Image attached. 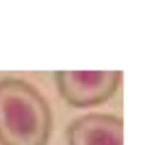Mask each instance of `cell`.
Listing matches in <instances>:
<instances>
[{"label":"cell","mask_w":145,"mask_h":145,"mask_svg":"<svg viewBox=\"0 0 145 145\" xmlns=\"http://www.w3.org/2000/svg\"><path fill=\"white\" fill-rule=\"evenodd\" d=\"M67 145H124V121L114 114L91 112L67 127Z\"/></svg>","instance_id":"cell-3"},{"label":"cell","mask_w":145,"mask_h":145,"mask_svg":"<svg viewBox=\"0 0 145 145\" xmlns=\"http://www.w3.org/2000/svg\"><path fill=\"white\" fill-rule=\"evenodd\" d=\"M53 111L26 80L0 78V145H48Z\"/></svg>","instance_id":"cell-1"},{"label":"cell","mask_w":145,"mask_h":145,"mask_svg":"<svg viewBox=\"0 0 145 145\" xmlns=\"http://www.w3.org/2000/svg\"><path fill=\"white\" fill-rule=\"evenodd\" d=\"M53 76L60 97L74 108L103 105L122 81L121 71H56Z\"/></svg>","instance_id":"cell-2"}]
</instances>
